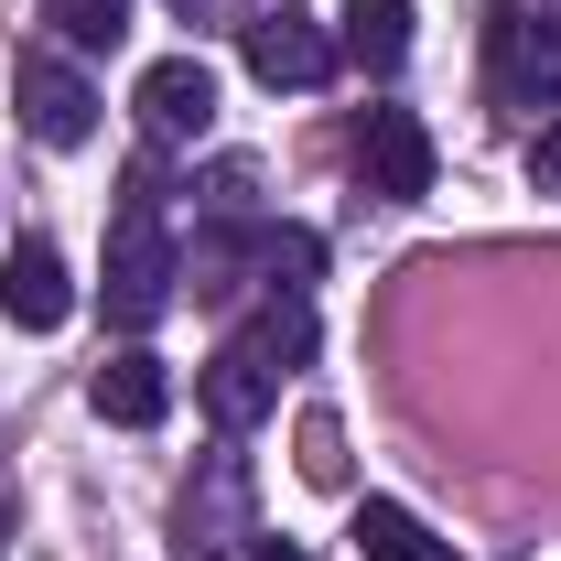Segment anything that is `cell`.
<instances>
[{
  "label": "cell",
  "instance_id": "obj_1",
  "mask_svg": "<svg viewBox=\"0 0 561 561\" xmlns=\"http://www.w3.org/2000/svg\"><path fill=\"white\" fill-rule=\"evenodd\" d=\"M173 280H184V249L162 238V206H151V173H130V195H119V227H108V324L119 335H151L162 313H173Z\"/></svg>",
  "mask_w": 561,
  "mask_h": 561
},
{
  "label": "cell",
  "instance_id": "obj_2",
  "mask_svg": "<svg viewBox=\"0 0 561 561\" xmlns=\"http://www.w3.org/2000/svg\"><path fill=\"white\" fill-rule=\"evenodd\" d=\"M486 98L496 108H561V11L540 0H496L486 11Z\"/></svg>",
  "mask_w": 561,
  "mask_h": 561
},
{
  "label": "cell",
  "instance_id": "obj_3",
  "mask_svg": "<svg viewBox=\"0 0 561 561\" xmlns=\"http://www.w3.org/2000/svg\"><path fill=\"white\" fill-rule=\"evenodd\" d=\"M260 540V518H249V465L238 454H206L195 465V486L173 507V561H249Z\"/></svg>",
  "mask_w": 561,
  "mask_h": 561
},
{
  "label": "cell",
  "instance_id": "obj_4",
  "mask_svg": "<svg viewBox=\"0 0 561 561\" xmlns=\"http://www.w3.org/2000/svg\"><path fill=\"white\" fill-rule=\"evenodd\" d=\"M356 184L378 206H421L432 195V130H421V108H367L356 119Z\"/></svg>",
  "mask_w": 561,
  "mask_h": 561
},
{
  "label": "cell",
  "instance_id": "obj_5",
  "mask_svg": "<svg viewBox=\"0 0 561 561\" xmlns=\"http://www.w3.org/2000/svg\"><path fill=\"white\" fill-rule=\"evenodd\" d=\"M11 108H22V130L44 140V151L98 140V87H87L66 55H22V66H11Z\"/></svg>",
  "mask_w": 561,
  "mask_h": 561
},
{
  "label": "cell",
  "instance_id": "obj_6",
  "mask_svg": "<svg viewBox=\"0 0 561 561\" xmlns=\"http://www.w3.org/2000/svg\"><path fill=\"white\" fill-rule=\"evenodd\" d=\"M140 130L151 140H206L216 130V66L206 55H162V66H140Z\"/></svg>",
  "mask_w": 561,
  "mask_h": 561
},
{
  "label": "cell",
  "instance_id": "obj_7",
  "mask_svg": "<svg viewBox=\"0 0 561 561\" xmlns=\"http://www.w3.org/2000/svg\"><path fill=\"white\" fill-rule=\"evenodd\" d=\"M195 400H206L216 432H249V421H271V411H280V367L249 346V335H227V346L195 367Z\"/></svg>",
  "mask_w": 561,
  "mask_h": 561
},
{
  "label": "cell",
  "instance_id": "obj_8",
  "mask_svg": "<svg viewBox=\"0 0 561 561\" xmlns=\"http://www.w3.org/2000/svg\"><path fill=\"white\" fill-rule=\"evenodd\" d=\"M0 302H11V324L22 335H55L76 313V280L55 260V238H11V260H0Z\"/></svg>",
  "mask_w": 561,
  "mask_h": 561
},
{
  "label": "cell",
  "instance_id": "obj_9",
  "mask_svg": "<svg viewBox=\"0 0 561 561\" xmlns=\"http://www.w3.org/2000/svg\"><path fill=\"white\" fill-rule=\"evenodd\" d=\"M249 76L260 87H324L335 76V33H313L302 11H271V22H249Z\"/></svg>",
  "mask_w": 561,
  "mask_h": 561
},
{
  "label": "cell",
  "instance_id": "obj_10",
  "mask_svg": "<svg viewBox=\"0 0 561 561\" xmlns=\"http://www.w3.org/2000/svg\"><path fill=\"white\" fill-rule=\"evenodd\" d=\"M87 400H98V421H119V432H151V421L173 411V367L151 346H119L98 378H87Z\"/></svg>",
  "mask_w": 561,
  "mask_h": 561
},
{
  "label": "cell",
  "instance_id": "obj_11",
  "mask_svg": "<svg viewBox=\"0 0 561 561\" xmlns=\"http://www.w3.org/2000/svg\"><path fill=\"white\" fill-rule=\"evenodd\" d=\"M249 271H271V227H206L195 249H184V280H195V302H238Z\"/></svg>",
  "mask_w": 561,
  "mask_h": 561
},
{
  "label": "cell",
  "instance_id": "obj_12",
  "mask_svg": "<svg viewBox=\"0 0 561 561\" xmlns=\"http://www.w3.org/2000/svg\"><path fill=\"white\" fill-rule=\"evenodd\" d=\"M335 55L367 76H400L411 66V0H346L335 11Z\"/></svg>",
  "mask_w": 561,
  "mask_h": 561
},
{
  "label": "cell",
  "instance_id": "obj_13",
  "mask_svg": "<svg viewBox=\"0 0 561 561\" xmlns=\"http://www.w3.org/2000/svg\"><path fill=\"white\" fill-rule=\"evenodd\" d=\"M356 561H454V551L421 529L400 496H367V507H356Z\"/></svg>",
  "mask_w": 561,
  "mask_h": 561
},
{
  "label": "cell",
  "instance_id": "obj_14",
  "mask_svg": "<svg viewBox=\"0 0 561 561\" xmlns=\"http://www.w3.org/2000/svg\"><path fill=\"white\" fill-rule=\"evenodd\" d=\"M44 22L66 33L76 55H108V44L130 33V0H44Z\"/></svg>",
  "mask_w": 561,
  "mask_h": 561
},
{
  "label": "cell",
  "instance_id": "obj_15",
  "mask_svg": "<svg viewBox=\"0 0 561 561\" xmlns=\"http://www.w3.org/2000/svg\"><path fill=\"white\" fill-rule=\"evenodd\" d=\"M302 476H313V486H335V476H346V443H335V421H302Z\"/></svg>",
  "mask_w": 561,
  "mask_h": 561
},
{
  "label": "cell",
  "instance_id": "obj_16",
  "mask_svg": "<svg viewBox=\"0 0 561 561\" xmlns=\"http://www.w3.org/2000/svg\"><path fill=\"white\" fill-rule=\"evenodd\" d=\"M529 184H540V195H561V119H540V130H529Z\"/></svg>",
  "mask_w": 561,
  "mask_h": 561
},
{
  "label": "cell",
  "instance_id": "obj_17",
  "mask_svg": "<svg viewBox=\"0 0 561 561\" xmlns=\"http://www.w3.org/2000/svg\"><path fill=\"white\" fill-rule=\"evenodd\" d=\"M249 561H313V551H291V540H249Z\"/></svg>",
  "mask_w": 561,
  "mask_h": 561
},
{
  "label": "cell",
  "instance_id": "obj_18",
  "mask_svg": "<svg viewBox=\"0 0 561 561\" xmlns=\"http://www.w3.org/2000/svg\"><path fill=\"white\" fill-rule=\"evenodd\" d=\"M173 11H184V22H195V11H206V22H216V11H227V0H173Z\"/></svg>",
  "mask_w": 561,
  "mask_h": 561
}]
</instances>
